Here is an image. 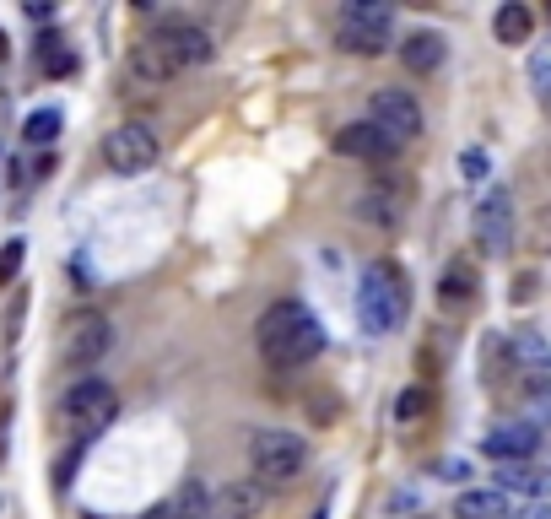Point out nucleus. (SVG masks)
<instances>
[{
	"instance_id": "f257e3e1",
	"label": "nucleus",
	"mask_w": 551,
	"mask_h": 519,
	"mask_svg": "<svg viewBox=\"0 0 551 519\" xmlns=\"http://www.w3.org/2000/svg\"><path fill=\"white\" fill-rule=\"evenodd\" d=\"M254 341H260V357L271 368H303L325 352V325L314 319V309L298 298H281L260 314L254 325Z\"/></svg>"
},
{
	"instance_id": "f03ea898",
	"label": "nucleus",
	"mask_w": 551,
	"mask_h": 519,
	"mask_svg": "<svg viewBox=\"0 0 551 519\" xmlns=\"http://www.w3.org/2000/svg\"><path fill=\"white\" fill-rule=\"evenodd\" d=\"M406 309H411V287H406V271L389 260H373L362 271V287H357V314H362V330L373 336H389V330L406 325Z\"/></svg>"
},
{
	"instance_id": "7ed1b4c3",
	"label": "nucleus",
	"mask_w": 551,
	"mask_h": 519,
	"mask_svg": "<svg viewBox=\"0 0 551 519\" xmlns=\"http://www.w3.org/2000/svg\"><path fill=\"white\" fill-rule=\"evenodd\" d=\"M114 417H119V395H114V384H103V379L71 384V390L60 395V406H55V428L65 438H76V444H92Z\"/></svg>"
},
{
	"instance_id": "20e7f679",
	"label": "nucleus",
	"mask_w": 551,
	"mask_h": 519,
	"mask_svg": "<svg viewBox=\"0 0 551 519\" xmlns=\"http://www.w3.org/2000/svg\"><path fill=\"white\" fill-rule=\"evenodd\" d=\"M308 465V444L287 428H260L249 438V471L260 487H292Z\"/></svg>"
},
{
	"instance_id": "39448f33",
	"label": "nucleus",
	"mask_w": 551,
	"mask_h": 519,
	"mask_svg": "<svg viewBox=\"0 0 551 519\" xmlns=\"http://www.w3.org/2000/svg\"><path fill=\"white\" fill-rule=\"evenodd\" d=\"M389 33H395V11L384 0H346L341 17H335V44L352 49V55H384Z\"/></svg>"
},
{
	"instance_id": "423d86ee",
	"label": "nucleus",
	"mask_w": 551,
	"mask_h": 519,
	"mask_svg": "<svg viewBox=\"0 0 551 519\" xmlns=\"http://www.w3.org/2000/svg\"><path fill=\"white\" fill-rule=\"evenodd\" d=\"M109 346H114V325L98 309L65 314V325H60V357L71 368H92L98 357H109Z\"/></svg>"
},
{
	"instance_id": "0eeeda50",
	"label": "nucleus",
	"mask_w": 551,
	"mask_h": 519,
	"mask_svg": "<svg viewBox=\"0 0 551 519\" xmlns=\"http://www.w3.org/2000/svg\"><path fill=\"white\" fill-rule=\"evenodd\" d=\"M163 157V141H157L152 125H141V119H130V125H114L109 136H103V163L114 173H146Z\"/></svg>"
},
{
	"instance_id": "6e6552de",
	"label": "nucleus",
	"mask_w": 551,
	"mask_h": 519,
	"mask_svg": "<svg viewBox=\"0 0 551 519\" xmlns=\"http://www.w3.org/2000/svg\"><path fill=\"white\" fill-rule=\"evenodd\" d=\"M368 119H373V125L384 130L389 141H400V146L422 136V103H416L406 87H379V92H373V103H368Z\"/></svg>"
},
{
	"instance_id": "1a4fd4ad",
	"label": "nucleus",
	"mask_w": 551,
	"mask_h": 519,
	"mask_svg": "<svg viewBox=\"0 0 551 519\" xmlns=\"http://www.w3.org/2000/svg\"><path fill=\"white\" fill-rule=\"evenodd\" d=\"M152 44H163V55L179 65H206L211 55H217V38H211L200 22H184V17H168V22H157V33H146Z\"/></svg>"
},
{
	"instance_id": "9d476101",
	"label": "nucleus",
	"mask_w": 551,
	"mask_h": 519,
	"mask_svg": "<svg viewBox=\"0 0 551 519\" xmlns=\"http://www.w3.org/2000/svg\"><path fill=\"white\" fill-rule=\"evenodd\" d=\"M476 244L487 249V255H508V244H514V201H508V190H487L476 206Z\"/></svg>"
},
{
	"instance_id": "9b49d317",
	"label": "nucleus",
	"mask_w": 551,
	"mask_h": 519,
	"mask_svg": "<svg viewBox=\"0 0 551 519\" xmlns=\"http://www.w3.org/2000/svg\"><path fill=\"white\" fill-rule=\"evenodd\" d=\"M541 428H530V422H497V428L481 438V449L497 460V465H530L535 449H541Z\"/></svg>"
},
{
	"instance_id": "f8f14e48",
	"label": "nucleus",
	"mask_w": 551,
	"mask_h": 519,
	"mask_svg": "<svg viewBox=\"0 0 551 519\" xmlns=\"http://www.w3.org/2000/svg\"><path fill=\"white\" fill-rule=\"evenodd\" d=\"M406 206H411V190L406 184H389V179H379L368 195H357V217L368 222V228H400Z\"/></svg>"
},
{
	"instance_id": "ddd939ff",
	"label": "nucleus",
	"mask_w": 551,
	"mask_h": 519,
	"mask_svg": "<svg viewBox=\"0 0 551 519\" xmlns=\"http://www.w3.org/2000/svg\"><path fill=\"white\" fill-rule=\"evenodd\" d=\"M335 152L357 157V163H389V157L400 152V141H389L373 119H357V125H346L341 136H335Z\"/></svg>"
},
{
	"instance_id": "4468645a",
	"label": "nucleus",
	"mask_w": 551,
	"mask_h": 519,
	"mask_svg": "<svg viewBox=\"0 0 551 519\" xmlns=\"http://www.w3.org/2000/svg\"><path fill=\"white\" fill-rule=\"evenodd\" d=\"M125 71H130V82H136V87H168L173 76H179V65H173V60L163 55V44L141 38V44H130Z\"/></svg>"
},
{
	"instance_id": "2eb2a0df",
	"label": "nucleus",
	"mask_w": 551,
	"mask_h": 519,
	"mask_svg": "<svg viewBox=\"0 0 551 519\" xmlns=\"http://www.w3.org/2000/svg\"><path fill=\"white\" fill-rule=\"evenodd\" d=\"M265 492L260 482H222L211 492V519H260Z\"/></svg>"
},
{
	"instance_id": "dca6fc26",
	"label": "nucleus",
	"mask_w": 551,
	"mask_h": 519,
	"mask_svg": "<svg viewBox=\"0 0 551 519\" xmlns=\"http://www.w3.org/2000/svg\"><path fill=\"white\" fill-rule=\"evenodd\" d=\"M481 374H487L492 390H508V384H519V357H514V341L508 336H487L481 341Z\"/></svg>"
},
{
	"instance_id": "f3484780",
	"label": "nucleus",
	"mask_w": 551,
	"mask_h": 519,
	"mask_svg": "<svg viewBox=\"0 0 551 519\" xmlns=\"http://www.w3.org/2000/svg\"><path fill=\"white\" fill-rule=\"evenodd\" d=\"M497 492H524L546 503L551 498V465H497Z\"/></svg>"
},
{
	"instance_id": "a211bd4d",
	"label": "nucleus",
	"mask_w": 551,
	"mask_h": 519,
	"mask_svg": "<svg viewBox=\"0 0 551 519\" xmlns=\"http://www.w3.org/2000/svg\"><path fill=\"white\" fill-rule=\"evenodd\" d=\"M508 514H514V503L497 487H470L454 498V519H508Z\"/></svg>"
},
{
	"instance_id": "6ab92c4d",
	"label": "nucleus",
	"mask_w": 551,
	"mask_h": 519,
	"mask_svg": "<svg viewBox=\"0 0 551 519\" xmlns=\"http://www.w3.org/2000/svg\"><path fill=\"white\" fill-rule=\"evenodd\" d=\"M443 55H449V49H443L438 33H411L406 44H400V60H406L411 76H433L438 65H443Z\"/></svg>"
},
{
	"instance_id": "aec40b11",
	"label": "nucleus",
	"mask_w": 551,
	"mask_h": 519,
	"mask_svg": "<svg viewBox=\"0 0 551 519\" xmlns=\"http://www.w3.org/2000/svg\"><path fill=\"white\" fill-rule=\"evenodd\" d=\"M438 303L449 314H460V309H470V303H476V265H449V271H443V282H438Z\"/></svg>"
},
{
	"instance_id": "412c9836",
	"label": "nucleus",
	"mask_w": 551,
	"mask_h": 519,
	"mask_svg": "<svg viewBox=\"0 0 551 519\" xmlns=\"http://www.w3.org/2000/svg\"><path fill=\"white\" fill-rule=\"evenodd\" d=\"M163 519H211V492H206V482H179V492L163 503Z\"/></svg>"
},
{
	"instance_id": "4be33fe9",
	"label": "nucleus",
	"mask_w": 551,
	"mask_h": 519,
	"mask_svg": "<svg viewBox=\"0 0 551 519\" xmlns=\"http://www.w3.org/2000/svg\"><path fill=\"white\" fill-rule=\"evenodd\" d=\"M492 33H497V44H524V38L535 33V11L524 6V0H508V6H497Z\"/></svg>"
},
{
	"instance_id": "5701e85b",
	"label": "nucleus",
	"mask_w": 551,
	"mask_h": 519,
	"mask_svg": "<svg viewBox=\"0 0 551 519\" xmlns=\"http://www.w3.org/2000/svg\"><path fill=\"white\" fill-rule=\"evenodd\" d=\"M519 401H524V422L530 428H551V374L519 379Z\"/></svg>"
},
{
	"instance_id": "b1692460",
	"label": "nucleus",
	"mask_w": 551,
	"mask_h": 519,
	"mask_svg": "<svg viewBox=\"0 0 551 519\" xmlns=\"http://www.w3.org/2000/svg\"><path fill=\"white\" fill-rule=\"evenodd\" d=\"M60 125H65L60 109H33L28 125H22V136H28V146H49V141L60 136Z\"/></svg>"
},
{
	"instance_id": "393cba45",
	"label": "nucleus",
	"mask_w": 551,
	"mask_h": 519,
	"mask_svg": "<svg viewBox=\"0 0 551 519\" xmlns=\"http://www.w3.org/2000/svg\"><path fill=\"white\" fill-rule=\"evenodd\" d=\"M530 82H535V98L551 109V49H535L530 55Z\"/></svg>"
},
{
	"instance_id": "a878e982",
	"label": "nucleus",
	"mask_w": 551,
	"mask_h": 519,
	"mask_svg": "<svg viewBox=\"0 0 551 519\" xmlns=\"http://www.w3.org/2000/svg\"><path fill=\"white\" fill-rule=\"evenodd\" d=\"M427 401H433V390H422V384H411V390H406V395H400V401H395V417H400V422L422 417V411H427Z\"/></svg>"
},
{
	"instance_id": "bb28decb",
	"label": "nucleus",
	"mask_w": 551,
	"mask_h": 519,
	"mask_svg": "<svg viewBox=\"0 0 551 519\" xmlns=\"http://www.w3.org/2000/svg\"><path fill=\"white\" fill-rule=\"evenodd\" d=\"M38 65H44V71H49V76H71V71H76V60H71V55H65V49L55 44V38H49V44H44V49H38Z\"/></svg>"
},
{
	"instance_id": "cd10ccee",
	"label": "nucleus",
	"mask_w": 551,
	"mask_h": 519,
	"mask_svg": "<svg viewBox=\"0 0 551 519\" xmlns=\"http://www.w3.org/2000/svg\"><path fill=\"white\" fill-rule=\"evenodd\" d=\"M530 249H535V255H551V206L535 211V222H530Z\"/></svg>"
},
{
	"instance_id": "c85d7f7f",
	"label": "nucleus",
	"mask_w": 551,
	"mask_h": 519,
	"mask_svg": "<svg viewBox=\"0 0 551 519\" xmlns=\"http://www.w3.org/2000/svg\"><path fill=\"white\" fill-rule=\"evenodd\" d=\"M17 271H22V238H11L6 255H0V282H11Z\"/></svg>"
},
{
	"instance_id": "c756f323",
	"label": "nucleus",
	"mask_w": 551,
	"mask_h": 519,
	"mask_svg": "<svg viewBox=\"0 0 551 519\" xmlns=\"http://www.w3.org/2000/svg\"><path fill=\"white\" fill-rule=\"evenodd\" d=\"M460 168H465L470 184H481V179H487V152H476V146H470V152L460 157Z\"/></svg>"
},
{
	"instance_id": "7c9ffc66",
	"label": "nucleus",
	"mask_w": 551,
	"mask_h": 519,
	"mask_svg": "<svg viewBox=\"0 0 551 519\" xmlns=\"http://www.w3.org/2000/svg\"><path fill=\"white\" fill-rule=\"evenodd\" d=\"M508 519H551V503H524V509H514Z\"/></svg>"
},
{
	"instance_id": "2f4dec72",
	"label": "nucleus",
	"mask_w": 551,
	"mask_h": 519,
	"mask_svg": "<svg viewBox=\"0 0 551 519\" xmlns=\"http://www.w3.org/2000/svg\"><path fill=\"white\" fill-rule=\"evenodd\" d=\"M28 17L33 22H49V17H55V6H49V0H28Z\"/></svg>"
},
{
	"instance_id": "473e14b6",
	"label": "nucleus",
	"mask_w": 551,
	"mask_h": 519,
	"mask_svg": "<svg viewBox=\"0 0 551 519\" xmlns=\"http://www.w3.org/2000/svg\"><path fill=\"white\" fill-rule=\"evenodd\" d=\"M541 168H551V146H546V152H541ZM546 179H551V173H546Z\"/></svg>"
},
{
	"instance_id": "72a5a7b5",
	"label": "nucleus",
	"mask_w": 551,
	"mask_h": 519,
	"mask_svg": "<svg viewBox=\"0 0 551 519\" xmlns=\"http://www.w3.org/2000/svg\"><path fill=\"white\" fill-rule=\"evenodd\" d=\"M6 49H11V44H6V33H0V60H6Z\"/></svg>"
},
{
	"instance_id": "f704fd0d",
	"label": "nucleus",
	"mask_w": 551,
	"mask_h": 519,
	"mask_svg": "<svg viewBox=\"0 0 551 519\" xmlns=\"http://www.w3.org/2000/svg\"><path fill=\"white\" fill-rule=\"evenodd\" d=\"M146 519H163V509H152V514H146Z\"/></svg>"
},
{
	"instance_id": "c9c22d12",
	"label": "nucleus",
	"mask_w": 551,
	"mask_h": 519,
	"mask_svg": "<svg viewBox=\"0 0 551 519\" xmlns=\"http://www.w3.org/2000/svg\"><path fill=\"white\" fill-rule=\"evenodd\" d=\"M546 17H551V6H546Z\"/></svg>"
}]
</instances>
